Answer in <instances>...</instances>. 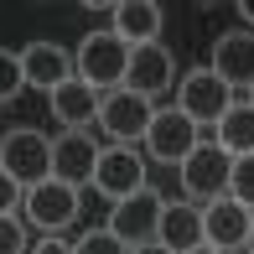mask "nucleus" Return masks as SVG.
Wrapping results in <instances>:
<instances>
[{
  "mask_svg": "<svg viewBox=\"0 0 254 254\" xmlns=\"http://www.w3.org/2000/svg\"><path fill=\"white\" fill-rule=\"evenodd\" d=\"M125 73H130V47H125L114 31H88L83 42H78L73 52V78L78 83H88L99 94V88H125Z\"/></svg>",
  "mask_w": 254,
  "mask_h": 254,
  "instance_id": "obj_1",
  "label": "nucleus"
},
{
  "mask_svg": "<svg viewBox=\"0 0 254 254\" xmlns=\"http://www.w3.org/2000/svg\"><path fill=\"white\" fill-rule=\"evenodd\" d=\"M0 171H10L21 187L47 182L52 177V140L42 130H31V125L5 130V140H0Z\"/></svg>",
  "mask_w": 254,
  "mask_h": 254,
  "instance_id": "obj_2",
  "label": "nucleus"
},
{
  "mask_svg": "<svg viewBox=\"0 0 254 254\" xmlns=\"http://www.w3.org/2000/svg\"><path fill=\"white\" fill-rule=\"evenodd\" d=\"M228 177H234V156H228L218 140H202L197 151L182 161V187H187V197H197V202L228 197Z\"/></svg>",
  "mask_w": 254,
  "mask_h": 254,
  "instance_id": "obj_3",
  "label": "nucleus"
},
{
  "mask_svg": "<svg viewBox=\"0 0 254 254\" xmlns=\"http://www.w3.org/2000/svg\"><path fill=\"white\" fill-rule=\"evenodd\" d=\"M21 213L42 228V239H57V234H63V228L78 218V187H67V182L47 177V182H37V187H26Z\"/></svg>",
  "mask_w": 254,
  "mask_h": 254,
  "instance_id": "obj_4",
  "label": "nucleus"
},
{
  "mask_svg": "<svg viewBox=\"0 0 254 254\" xmlns=\"http://www.w3.org/2000/svg\"><path fill=\"white\" fill-rule=\"evenodd\" d=\"M202 140H207L202 125H192L187 114L177 109V104L156 109V114H151V130H145V151H151L156 161H177V166H182L192 151H197Z\"/></svg>",
  "mask_w": 254,
  "mask_h": 254,
  "instance_id": "obj_5",
  "label": "nucleus"
},
{
  "mask_svg": "<svg viewBox=\"0 0 254 254\" xmlns=\"http://www.w3.org/2000/svg\"><path fill=\"white\" fill-rule=\"evenodd\" d=\"M177 109L187 114L192 125H218L228 109H234V88H228L223 78L213 73V67H197V73L182 78V88H177Z\"/></svg>",
  "mask_w": 254,
  "mask_h": 254,
  "instance_id": "obj_6",
  "label": "nucleus"
},
{
  "mask_svg": "<svg viewBox=\"0 0 254 254\" xmlns=\"http://www.w3.org/2000/svg\"><path fill=\"white\" fill-rule=\"evenodd\" d=\"M151 114H156V104L140 99V94H130V88H114V94L99 99V125H104V135H109L114 145H135V140H145V130H151Z\"/></svg>",
  "mask_w": 254,
  "mask_h": 254,
  "instance_id": "obj_7",
  "label": "nucleus"
},
{
  "mask_svg": "<svg viewBox=\"0 0 254 254\" xmlns=\"http://www.w3.org/2000/svg\"><path fill=\"white\" fill-rule=\"evenodd\" d=\"M94 187L109 202L145 192V187H151V182H145V156L135 151V145H104V151H99V166H94Z\"/></svg>",
  "mask_w": 254,
  "mask_h": 254,
  "instance_id": "obj_8",
  "label": "nucleus"
},
{
  "mask_svg": "<svg viewBox=\"0 0 254 254\" xmlns=\"http://www.w3.org/2000/svg\"><path fill=\"white\" fill-rule=\"evenodd\" d=\"M161 207L166 197H156L151 187L135 192V197H120L109 213V234L120 239L125 249H140V244H156V228H161Z\"/></svg>",
  "mask_w": 254,
  "mask_h": 254,
  "instance_id": "obj_9",
  "label": "nucleus"
},
{
  "mask_svg": "<svg viewBox=\"0 0 254 254\" xmlns=\"http://www.w3.org/2000/svg\"><path fill=\"white\" fill-rule=\"evenodd\" d=\"M171 83H177V63H171V52L166 47H130V73H125V88L130 94H140V99H161V94H171Z\"/></svg>",
  "mask_w": 254,
  "mask_h": 254,
  "instance_id": "obj_10",
  "label": "nucleus"
},
{
  "mask_svg": "<svg viewBox=\"0 0 254 254\" xmlns=\"http://www.w3.org/2000/svg\"><path fill=\"white\" fill-rule=\"evenodd\" d=\"M202 239H207L218 254H228V249H249V207L234 202V197L202 202Z\"/></svg>",
  "mask_w": 254,
  "mask_h": 254,
  "instance_id": "obj_11",
  "label": "nucleus"
},
{
  "mask_svg": "<svg viewBox=\"0 0 254 254\" xmlns=\"http://www.w3.org/2000/svg\"><path fill=\"white\" fill-rule=\"evenodd\" d=\"M94 166H99V145L88 140L83 130H67L52 140V177L67 182V187L83 192L88 182H94Z\"/></svg>",
  "mask_w": 254,
  "mask_h": 254,
  "instance_id": "obj_12",
  "label": "nucleus"
},
{
  "mask_svg": "<svg viewBox=\"0 0 254 254\" xmlns=\"http://www.w3.org/2000/svg\"><path fill=\"white\" fill-rule=\"evenodd\" d=\"M21 73H26V88H63L73 78V52L57 47V42H31L21 47Z\"/></svg>",
  "mask_w": 254,
  "mask_h": 254,
  "instance_id": "obj_13",
  "label": "nucleus"
},
{
  "mask_svg": "<svg viewBox=\"0 0 254 254\" xmlns=\"http://www.w3.org/2000/svg\"><path fill=\"white\" fill-rule=\"evenodd\" d=\"M114 37L125 42V47H151V42L161 37V5L156 0H114Z\"/></svg>",
  "mask_w": 254,
  "mask_h": 254,
  "instance_id": "obj_14",
  "label": "nucleus"
},
{
  "mask_svg": "<svg viewBox=\"0 0 254 254\" xmlns=\"http://www.w3.org/2000/svg\"><path fill=\"white\" fill-rule=\"evenodd\" d=\"M213 73L228 88H254V31H228L213 47Z\"/></svg>",
  "mask_w": 254,
  "mask_h": 254,
  "instance_id": "obj_15",
  "label": "nucleus"
},
{
  "mask_svg": "<svg viewBox=\"0 0 254 254\" xmlns=\"http://www.w3.org/2000/svg\"><path fill=\"white\" fill-rule=\"evenodd\" d=\"M156 244H166L171 254H192L202 239V207L197 202H166L161 207V228H156Z\"/></svg>",
  "mask_w": 254,
  "mask_h": 254,
  "instance_id": "obj_16",
  "label": "nucleus"
},
{
  "mask_svg": "<svg viewBox=\"0 0 254 254\" xmlns=\"http://www.w3.org/2000/svg\"><path fill=\"white\" fill-rule=\"evenodd\" d=\"M47 104H52V120L67 125V130H83L88 120H99V94L88 83H78V78H67L63 88H52Z\"/></svg>",
  "mask_w": 254,
  "mask_h": 254,
  "instance_id": "obj_17",
  "label": "nucleus"
},
{
  "mask_svg": "<svg viewBox=\"0 0 254 254\" xmlns=\"http://www.w3.org/2000/svg\"><path fill=\"white\" fill-rule=\"evenodd\" d=\"M213 140L223 145L234 161L239 156H254V104H234V109L213 125Z\"/></svg>",
  "mask_w": 254,
  "mask_h": 254,
  "instance_id": "obj_18",
  "label": "nucleus"
},
{
  "mask_svg": "<svg viewBox=\"0 0 254 254\" xmlns=\"http://www.w3.org/2000/svg\"><path fill=\"white\" fill-rule=\"evenodd\" d=\"M228 197H234V202H244L249 213H254V156H239V161H234V177H228Z\"/></svg>",
  "mask_w": 254,
  "mask_h": 254,
  "instance_id": "obj_19",
  "label": "nucleus"
},
{
  "mask_svg": "<svg viewBox=\"0 0 254 254\" xmlns=\"http://www.w3.org/2000/svg\"><path fill=\"white\" fill-rule=\"evenodd\" d=\"M21 88H26V73H21V52H5L0 47V104L16 99Z\"/></svg>",
  "mask_w": 254,
  "mask_h": 254,
  "instance_id": "obj_20",
  "label": "nucleus"
},
{
  "mask_svg": "<svg viewBox=\"0 0 254 254\" xmlns=\"http://www.w3.org/2000/svg\"><path fill=\"white\" fill-rule=\"evenodd\" d=\"M73 254H130V249H125L120 239L109 234V228H88V234L73 244Z\"/></svg>",
  "mask_w": 254,
  "mask_h": 254,
  "instance_id": "obj_21",
  "label": "nucleus"
},
{
  "mask_svg": "<svg viewBox=\"0 0 254 254\" xmlns=\"http://www.w3.org/2000/svg\"><path fill=\"white\" fill-rule=\"evenodd\" d=\"M21 197H26V187H21L10 171H0V218H16L21 213Z\"/></svg>",
  "mask_w": 254,
  "mask_h": 254,
  "instance_id": "obj_22",
  "label": "nucleus"
},
{
  "mask_svg": "<svg viewBox=\"0 0 254 254\" xmlns=\"http://www.w3.org/2000/svg\"><path fill=\"white\" fill-rule=\"evenodd\" d=\"M0 254H26V228H21V218H0Z\"/></svg>",
  "mask_w": 254,
  "mask_h": 254,
  "instance_id": "obj_23",
  "label": "nucleus"
},
{
  "mask_svg": "<svg viewBox=\"0 0 254 254\" xmlns=\"http://www.w3.org/2000/svg\"><path fill=\"white\" fill-rule=\"evenodd\" d=\"M31 254H73V244H63V239H42Z\"/></svg>",
  "mask_w": 254,
  "mask_h": 254,
  "instance_id": "obj_24",
  "label": "nucleus"
},
{
  "mask_svg": "<svg viewBox=\"0 0 254 254\" xmlns=\"http://www.w3.org/2000/svg\"><path fill=\"white\" fill-rule=\"evenodd\" d=\"M130 254H171L166 244H140V249H130Z\"/></svg>",
  "mask_w": 254,
  "mask_h": 254,
  "instance_id": "obj_25",
  "label": "nucleus"
},
{
  "mask_svg": "<svg viewBox=\"0 0 254 254\" xmlns=\"http://www.w3.org/2000/svg\"><path fill=\"white\" fill-rule=\"evenodd\" d=\"M239 16H244L249 26H254V0H239Z\"/></svg>",
  "mask_w": 254,
  "mask_h": 254,
  "instance_id": "obj_26",
  "label": "nucleus"
},
{
  "mask_svg": "<svg viewBox=\"0 0 254 254\" xmlns=\"http://www.w3.org/2000/svg\"><path fill=\"white\" fill-rule=\"evenodd\" d=\"M249 254H254V213H249Z\"/></svg>",
  "mask_w": 254,
  "mask_h": 254,
  "instance_id": "obj_27",
  "label": "nucleus"
},
{
  "mask_svg": "<svg viewBox=\"0 0 254 254\" xmlns=\"http://www.w3.org/2000/svg\"><path fill=\"white\" fill-rule=\"evenodd\" d=\"M192 254H218V249H213V244H197V249H192Z\"/></svg>",
  "mask_w": 254,
  "mask_h": 254,
  "instance_id": "obj_28",
  "label": "nucleus"
},
{
  "mask_svg": "<svg viewBox=\"0 0 254 254\" xmlns=\"http://www.w3.org/2000/svg\"><path fill=\"white\" fill-rule=\"evenodd\" d=\"M249 104H254V88H249Z\"/></svg>",
  "mask_w": 254,
  "mask_h": 254,
  "instance_id": "obj_29",
  "label": "nucleus"
}]
</instances>
